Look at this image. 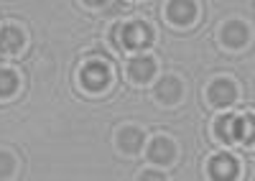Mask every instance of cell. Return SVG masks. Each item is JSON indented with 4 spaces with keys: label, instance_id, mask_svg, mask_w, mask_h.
<instances>
[{
    "label": "cell",
    "instance_id": "obj_5",
    "mask_svg": "<svg viewBox=\"0 0 255 181\" xmlns=\"http://www.w3.org/2000/svg\"><path fill=\"white\" fill-rule=\"evenodd\" d=\"M235 85L230 82V79H217V82H212L209 87V102L217 105V107H227L235 102Z\"/></svg>",
    "mask_w": 255,
    "mask_h": 181
},
{
    "label": "cell",
    "instance_id": "obj_9",
    "mask_svg": "<svg viewBox=\"0 0 255 181\" xmlns=\"http://www.w3.org/2000/svg\"><path fill=\"white\" fill-rule=\"evenodd\" d=\"M174 143L168 138H156L153 143H151V148H148V156H151V161H156V164H168V161L174 158Z\"/></svg>",
    "mask_w": 255,
    "mask_h": 181
},
{
    "label": "cell",
    "instance_id": "obj_13",
    "mask_svg": "<svg viewBox=\"0 0 255 181\" xmlns=\"http://www.w3.org/2000/svg\"><path fill=\"white\" fill-rule=\"evenodd\" d=\"M18 90V77L10 69H0V97H10Z\"/></svg>",
    "mask_w": 255,
    "mask_h": 181
},
{
    "label": "cell",
    "instance_id": "obj_4",
    "mask_svg": "<svg viewBox=\"0 0 255 181\" xmlns=\"http://www.w3.org/2000/svg\"><path fill=\"white\" fill-rule=\"evenodd\" d=\"M197 18L194 0H171L168 3V21L176 26H189Z\"/></svg>",
    "mask_w": 255,
    "mask_h": 181
},
{
    "label": "cell",
    "instance_id": "obj_15",
    "mask_svg": "<svg viewBox=\"0 0 255 181\" xmlns=\"http://www.w3.org/2000/svg\"><path fill=\"white\" fill-rule=\"evenodd\" d=\"M143 179H163V174H156V171H145Z\"/></svg>",
    "mask_w": 255,
    "mask_h": 181
},
{
    "label": "cell",
    "instance_id": "obj_14",
    "mask_svg": "<svg viewBox=\"0 0 255 181\" xmlns=\"http://www.w3.org/2000/svg\"><path fill=\"white\" fill-rule=\"evenodd\" d=\"M13 174V158L8 153H0V179H8Z\"/></svg>",
    "mask_w": 255,
    "mask_h": 181
},
{
    "label": "cell",
    "instance_id": "obj_8",
    "mask_svg": "<svg viewBox=\"0 0 255 181\" xmlns=\"http://www.w3.org/2000/svg\"><path fill=\"white\" fill-rule=\"evenodd\" d=\"M181 82L176 77H163L161 82H158V87H156V94H158V99L161 102H166V105H174V102H179V97H181Z\"/></svg>",
    "mask_w": 255,
    "mask_h": 181
},
{
    "label": "cell",
    "instance_id": "obj_11",
    "mask_svg": "<svg viewBox=\"0 0 255 181\" xmlns=\"http://www.w3.org/2000/svg\"><path fill=\"white\" fill-rule=\"evenodd\" d=\"M118 140H120V148H123V151L135 153V151H140V146H143V133H140L138 128H123L120 135H118Z\"/></svg>",
    "mask_w": 255,
    "mask_h": 181
},
{
    "label": "cell",
    "instance_id": "obj_7",
    "mask_svg": "<svg viewBox=\"0 0 255 181\" xmlns=\"http://www.w3.org/2000/svg\"><path fill=\"white\" fill-rule=\"evenodd\" d=\"M209 174L212 179H235L238 176V164H235V158L232 156H215L212 158V164H209Z\"/></svg>",
    "mask_w": 255,
    "mask_h": 181
},
{
    "label": "cell",
    "instance_id": "obj_1",
    "mask_svg": "<svg viewBox=\"0 0 255 181\" xmlns=\"http://www.w3.org/2000/svg\"><path fill=\"white\" fill-rule=\"evenodd\" d=\"M217 135L225 140V143H232V140H245L250 143L253 140V117H220L215 125Z\"/></svg>",
    "mask_w": 255,
    "mask_h": 181
},
{
    "label": "cell",
    "instance_id": "obj_6",
    "mask_svg": "<svg viewBox=\"0 0 255 181\" xmlns=\"http://www.w3.org/2000/svg\"><path fill=\"white\" fill-rule=\"evenodd\" d=\"M128 74H130V79H135V82H148V79L156 74V62L151 56H135V59H130Z\"/></svg>",
    "mask_w": 255,
    "mask_h": 181
},
{
    "label": "cell",
    "instance_id": "obj_12",
    "mask_svg": "<svg viewBox=\"0 0 255 181\" xmlns=\"http://www.w3.org/2000/svg\"><path fill=\"white\" fill-rule=\"evenodd\" d=\"M23 46V33L15 26H8L0 31V51H18Z\"/></svg>",
    "mask_w": 255,
    "mask_h": 181
},
{
    "label": "cell",
    "instance_id": "obj_3",
    "mask_svg": "<svg viewBox=\"0 0 255 181\" xmlns=\"http://www.w3.org/2000/svg\"><path fill=\"white\" fill-rule=\"evenodd\" d=\"M108 82H110V69L105 67V64H100V62H90L87 67L82 69V85L87 87V90L100 92V90L108 87Z\"/></svg>",
    "mask_w": 255,
    "mask_h": 181
},
{
    "label": "cell",
    "instance_id": "obj_2",
    "mask_svg": "<svg viewBox=\"0 0 255 181\" xmlns=\"http://www.w3.org/2000/svg\"><path fill=\"white\" fill-rule=\"evenodd\" d=\"M120 38H123V46L125 49H140V46H148L151 44V28L145 23H128V26H120L118 28Z\"/></svg>",
    "mask_w": 255,
    "mask_h": 181
},
{
    "label": "cell",
    "instance_id": "obj_16",
    "mask_svg": "<svg viewBox=\"0 0 255 181\" xmlns=\"http://www.w3.org/2000/svg\"><path fill=\"white\" fill-rule=\"evenodd\" d=\"M87 3H90V5H102L105 0H87Z\"/></svg>",
    "mask_w": 255,
    "mask_h": 181
},
{
    "label": "cell",
    "instance_id": "obj_10",
    "mask_svg": "<svg viewBox=\"0 0 255 181\" xmlns=\"http://www.w3.org/2000/svg\"><path fill=\"white\" fill-rule=\"evenodd\" d=\"M222 41H225L227 46H243V44L248 41V28H245L240 21L227 23L225 31H222Z\"/></svg>",
    "mask_w": 255,
    "mask_h": 181
}]
</instances>
